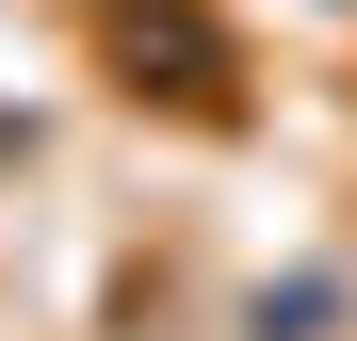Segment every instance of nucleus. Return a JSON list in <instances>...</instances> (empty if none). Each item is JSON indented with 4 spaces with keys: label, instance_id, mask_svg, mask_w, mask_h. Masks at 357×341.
<instances>
[{
    "label": "nucleus",
    "instance_id": "obj_1",
    "mask_svg": "<svg viewBox=\"0 0 357 341\" xmlns=\"http://www.w3.org/2000/svg\"><path fill=\"white\" fill-rule=\"evenodd\" d=\"M114 66H178V98H227V49L195 17H114Z\"/></svg>",
    "mask_w": 357,
    "mask_h": 341
}]
</instances>
